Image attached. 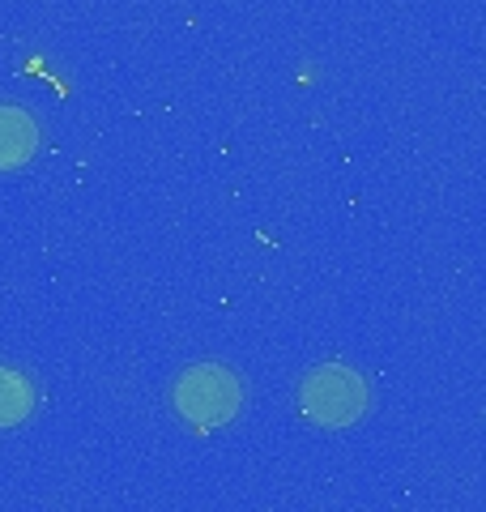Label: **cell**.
Segmentation results:
<instances>
[{"label":"cell","mask_w":486,"mask_h":512,"mask_svg":"<svg viewBox=\"0 0 486 512\" xmlns=\"http://www.w3.org/2000/svg\"><path fill=\"white\" fill-rule=\"evenodd\" d=\"M299 410L320 427H346L367 410V384L346 363L312 367L299 380Z\"/></svg>","instance_id":"7a4b0ae2"},{"label":"cell","mask_w":486,"mask_h":512,"mask_svg":"<svg viewBox=\"0 0 486 512\" xmlns=\"http://www.w3.org/2000/svg\"><path fill=\"white\" fill-rule=\"evenodd\" d=\"M39 150V124L22 107H0V171L26 167Z\"/></svg>","instance_id":"3957f363"},{"label":"cell","mask_w":486,"mask_h":512,"mask_svg":"<svg viewBox=\"0 0 486 512\" xmlns=\"http://www.w3.org/2000/svg\"><path fill=\"white\" fill-rule=\"evenodd\" d=\"M35 410V384L13 367H0V427H18Z\"/></svg>","instance_id":"277c9868"},{"label":"cell","mask_w":486,"mask_h":512,"mask_svg":"<svg viewBox=\"0 0 486 512\" xmlns=\"http://www.w3.org/2000/svg\"><path fill=\"white\" fill-rule=\"evenodd\" d=\"M180 419L201 427V431H214L222 423H231L239 406H243V384L239 376H231L226 367L218 363H197L175 380V393H171Z\"/></svg>","instance_id":"6da1fadb"}]
</instances>
